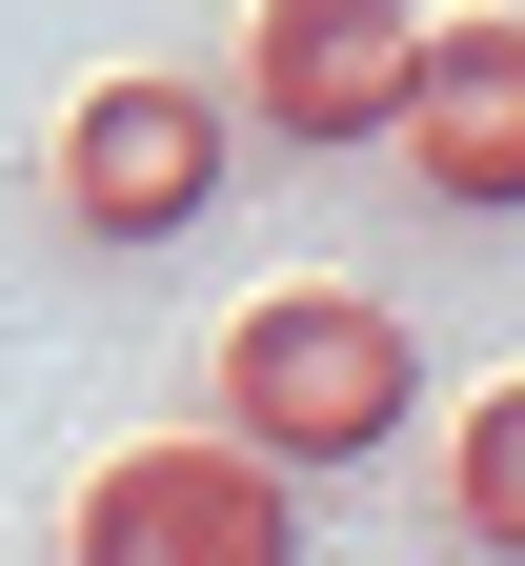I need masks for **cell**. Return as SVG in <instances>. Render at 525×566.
Masks as SVG:
<instances>
[{
	"label": "cell",
	"mask_w": 525,
	"mask_h": 566,
	"mask_svg": "<svg viewBox=\"0 0 525 566\" xmlns=\"http://www.w3.org/2000/svg\"><path fill=\"white\" fill-rule=\"evenodd\" d=\"M444 526H465L485 566H525V365H505L465 424H444Z\"/></svg>",
	"instance_id": "8992f818"
},
{
	"label": "cell",
	"mask_w": 525,
	"mask_h": 566,
	"mask_svg": "<svg viewBox=\"0 0 525 566\" xmlns=\"http://www.w3.org/2000/svg\"><path fill=\"white\" fill-rule=\"evenodd\" d=\"M405 182L444 202V223H525V21H424Z\"/></svg>",
	"instance_id": "5b68a950"
},
{
	"label": "cell",
	"mask_w": 525,
	"mask_h": 566,
	"mask_svg": "<svg viewBox=\"0 0 525 566\" xmlns=\"http://www.w3.org/2000/svg\"><path fill=\"white\" fill-rule=\"evenodd\" d=\"M405 82H424V21H405V0H263V21H243V122L304 142V163L405 142Z\"/></svg>",
	"instance_id": "277c9868"
},
{
	"label": "cell",
	"mask_w": 525,
	"mask_h": 566,
	"mask_svg": "<svg viewBox=\"0 0 525 566\" xmlns=\"http://www.w3.org/2000/svg\"><path fill=\"white\" fill-rule=\"evenodd\" d=\"M202 424L263 446L283 485H344V465H385L424 424V324L385 283H263V304H222V344H202Z\"/></svg>",
	"instance_id": "6da1fadb"
},
{
	"label": "cell",
	"mask_w": 525,
	"mask_h": 566,
	"mask_svg": "<svg viewBox=\"0 0 525 566\" xmlns=\"http://www.w3.org/2000/svg\"><path fill=\"white\" fill-rule=\"evenodd\" d=\"M222 142H243V102H222V82H182V61H122V82H82V102H61V142H41V202H61V223H82V243H182L202 223V202H222Z\"/></svg>",
	"instance_id": "7a4b0ae2"
},
{
	"label": "cell",
	"mask_w": 525,
	"mask_h": 566,
	"mask_svg": "<svg viewBox=\"0 0 525 566\" xmlns=\"http://www.w3.org/2000/svg\"><path fill=\"white\" fill-rule=\"evenodd\" d=\"M304 546H324L304 485H283L263 446H222V424L82 465V506H61V566H304Z\"/></svg>",
	"instance_id": "3957f363"
}]
</instances>
